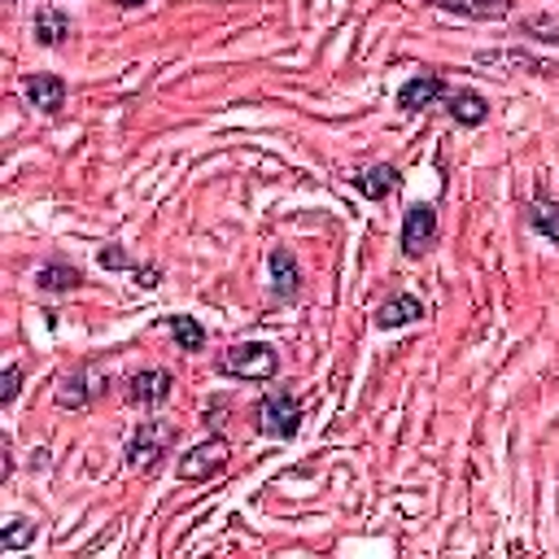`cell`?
Segmentation results:
<instances>
[{"mask_svg":"<svg viewBox=\"0 0 559 559\" xmlns=\"http://www.w3.org/2000/svg\"><path fill=\"white\" fill-rule=\"evenodd\" d=\"M218 371L236 376V380H275L280 376V354L266 341H245V345L223 349Z\"/></svg>","mask_w":559,"mask_h":559,"instance_id":"6da1fadb","label":"cell"},{"mask_svg":"<svg viewBox=\"0 0 559 559\" xmlns=\"http://www.w3.org/2000/svg\"><path fill=\"white\" fill-rule=\"evenodd\" d=\"M175 424L170 419H140V428H135V437L127 441V467H140V472H153L166 454H170V445H175Z\"/></svg>","mask_w":559,"mask_h":559,"instance_id":"7a4b0ae2","label":"cell"},{"mask_svg":"<svg viewBox=\"0 0 559 559\" xmlns=\"http://www.w3.org/2000/svg\"><path fill=\"white\" fill-rule=\"evenodd\" d=\"M253 424L262 437H280L288 441L297 428H301V402L293 393H266L258 406H253Z\"/></svg>","mask_w":559,"mask_h":559,"instance_id":"3957f363","label":"cell"},{"mask_svg":"<svg viewBox=\"0 0 559 559\" xmlns=\"http://www.w3.org/2000/svg\"><path fill=\"white\" fill-rule=\"evenodd\" d=\"M432 240H437V210L428 201L406 205V214H402V253L406 258H419Z\"/></svg>","mask_w":559,"mask_h":559,"instance_id":"277c9868","label":"cell"},{"mask_svg":"<svg viewBox=\"0 0 559 559\" xmlns=\"http://www.w3.org/2000/svg\"><path fill=\"white\" fill-rule=\"evenodd\" d=\"M227 463V441L223 437H205V441H197L183 459H179V480H205V476H214L218 467Z\"/></svg>","mask_w":559,"mask_h":559,"instance_id":"5b68a950","label":"cell"},{"mask_svg":"<svg viewBox=\"0 0 559 559\" xmlns=\"http://www.w3.org/2000/svg\"><path fill=\"white\" fill-rule=\"evenodd\" d=\"M170 393H175V376L166 367H144L127 380V397L140 402V406H162Z\"/></svg>","mask_w":559,"mask_h":559,"instance_id":"8992f818","label":"cell"},{"mask_svg":"<svg viewBox=\"0 0 559 559\" xmlns=\"http://www.w3.org/2000/svg\"><path fill=\"white\" fill-rule=\"evenodd\" d=\"M445 92H450V87H445L441 74H415V79H406V83L397 87V105H402L406 114H419V109L445 100Z\"/></svg>","mask_w":559,"mask_h":559,"instance_id":"52a82bcc","label":"cell"},{"mask_svg":"<svg viewBox=\"0 0 559 559\" xmlns=\"http://www.w3.org/2000/svg\"><path fill=\"white\" fill-rule=\"evenodd\" d=\"M22 92H26V100L39 114H57L66 105V79L61 74H26L22 79Z\"/></svg>","mask_w":559,"mask_h":559,"instance_id":"ba28073f","label":"cell"},{"mask_svg":"<svg viewBox=\"0 0 559 559\" xmlns=\"http://www.w3.org/2000/svg\"><path fill=\"white\" fill-rule=\"evenodd\" d=\"M441 105L450 109V118H454L459 127H480V122L489 118V100H485L480 92H472V87H454V92H445Z\"/></svg>","mask_w":559,"mask_h":559,"instance_id":"9c48e42d","label":"cell"},{"mask_svg":"<svg viewBox=\"0 0 559 559\" xmlns=\"http://www.w3.org/2000/svg\"><path fill=\"white\" fill-rule=\"evenodd\" d=\"M419 314H424V301H419L415 293H397V297H389V301L376 306V328H380V332H393V328L415 323Z\"/></svg>","mask_w":559,"mask_h":559,"instance_id":"30bf717a","label":"cell"},{"mask_svg":"<svg viewBox=\"0 0 559 559\" xmlns=\"http://www.w3.org/2000/svg\"><path fill=\"white\" fill-rule=\"evenodd\" d=\"M397 183H402V175H397V166H389V162H376V166H367L362 175H354V188H358L367 201H384Z\"/></svg>","mask_w":559,"mask_h":559,"instance_id":"8fae6325","label":"cell"},{"mask_svg":"<svg viewBox=\"0 0 559 559\" xmlns=\"http://www.w3.org/2000/svg\"><path fill=\"white\" fill-rule=\"evenodd\" d=\"M271 284L280 293V301H293L301 293V271H297V258L288 249H271Z\"/></svg>","mask_w":559,"mask_h":559,"instance_id":"7c38bea8","label":"cell"},{"mask_svg":"<svg viewBox=\"0 0 559 559\" xmlns=\"http://www.w3.org/2000/svg\"><path fill=\"white\" fill-rule=\"evenodd\" d=\"M445 13H459V17H472V22H498L511 13V0H428Z\"/></svg>","mask_w":559,"mask_h":559,"instance_id":"4fadbf2b","label":"cell"},{"mask_svg":"<svg viewBox=\"0 0 559 559\" xmlns=\"http://www.w3.org/2000/svg\"><path fill=\"white\" fill-rule=\"evenodd\" d=\"M70 31H74V22H70V13H61L57 4H44V9L35 13V44L57 48V44H66Z\"/></svg>","mask_w":559,"mask_h":559,"instance_id":"5bb4252c","label":"cell"},{"mask_svg":"<svg viewBox=\"0 0 559 559\" xmlns=\"http://www.w3.org/2000/svg\"><path fill=\"white\" fill-rule=\"evenodd\" d=\"M35 284H39L44 293H74V288L83 284V275H79V266L52 258V262H44V266L35 271Z\"/></svg>","mask_w":559,"mask_h":559,"instance_id":"9a60e30c","label":"cell"},{"mask_svg":"<svg viewBox=\"0 0 559 559\" xmlns=\"http://www.w3.org/2000/svg\"><path fill=\"white\" fill-rule=\"evenodd\" d=\"M528 227H533L537 236H546L550 245H559V201L537 197V201L528 205Z\"/></svg>","mask_w":559,"mask_h":559,"instance_id":"2e32d148","label":"cell"},{"mask_svg":"<svg viewBox=\"0 0 559 559\" xmlns=\"http://www.w3.org/2000/svg\"><path fill=\"white\" fill-rule=\"evenodd\" d=\"M170 332H175V345L179 349H188V354L205 349V328L192 314H170Z\"/></svg>","mask_w":559,"mask_h":559,"instance_id":"e0dca14e","label":"cell"},{"mask_svg":"<svg viewBox=\"0 0 559 559\" xmlns=\"http://www.w3.org/2000/svg\"><path fill=\"white\" fill-rule=\"evenodd\" d=\"M87 397H92V389H87V376L83 371H70V376H61L57 380V402L61 406H87Z\"/></svg>","mask_w":559,"mask_h":559,"instance_id":"ac0fdd59","label":"cell"},{"mask_svg":"<svg viewBox=\"0 0 559 559\" xmlns=\"http://www.w3.org/2000/svg\"><path fill=\"white\" fill-rule=\"evenodd\" d=\"M35 542V524L31 520H13L4 533H0V550H22Z\"/></svg>","mask_w":559,"mask_h":559,"instance_id":"d6986e66","label":"cell"},{"mask_svg":"<svg viewBox=\"0 0 559 559\" xmlns=\"http://www.w3.org/2000/svg\"><path fill=\"white\" fill-rule=\"evenodd\" d=\"M100 266H105V271H122V266H131V258H127L122 245H105V249H100Z\"/></svg>","mask_w":559,"mask_h":559,"instance_id":"ffe728a7","label":"cell"},{"mask_svg":"<svg viewBox=\"0 0 559 559\" xmlns=\"http://www.w3.org/2000/svg\"><path fill=\"white\" fill-rule=\"evenodd\" d=\"M17 389H22V367H17V362H9V367H4V389H0V402H13V397H17Z\"/></svg>","mask_w":559,"mask_h":559,"instance_id":"44dd1931","label":"cell"},{"mask_svg":"<svg viewBox=\"0 0 559 559\" xmlns=\"http://www.w3.org/2000/svg\"><path fill=\"white\" fill-rule=\"evenodd\" d=\"M135 284L157 288V284H162V271H157V266H135Z\"/></svg>","mask_w":559,"mask_h":559,"instance_id":"7402d4cb","label":"cell"},{"mask_svg":"<svg viewBox=\"0 0 559 559\" xmlns=\"http://www.w3.org/2000/svg\"><path fill=\"white\" fill-rule=\"evenodd\" d=\"M118 4H122V9H135V4H144V0H118Z\"/></svg>","mask_w":559,"mask_h":559,"instance_id":"603a6c76","label":"cell"}]
</instances>
